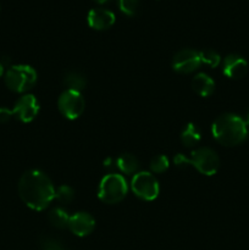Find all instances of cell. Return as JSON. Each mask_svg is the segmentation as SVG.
Wrapping results in <instances>:
<instances>
[{
	"mask_svg": "<svg viewBox=\"0 0 249 250\" xmlns=\"http://www.w3.org/2000/svg\"><path fill=\"white\" fill-rule=\"evenodd\" d=\"M200 55V61L207 65H209L210 67L215 68L221 63V56L216 53L215 50H203L199 51Z\"/></svg>",
	"mask_w": 249,
	"mask_h": 250,
	"instance_id": "20",
	"label": "cell"
},
{
	"mask_svg": "<svg viewBox=\"0 0 249 250\" xmlns=\"http://www.w3.org/2000/svg\"><path fill=\"white\" fill-rule=\"evenodd\" d=\"M67 229L77 237H85L92 233L95 229V220L85 211H78L71 215Z\"/></svg>",
	"mask_w": 249,
	"mask_h": 250,
	"instance_id": "10",
	"label": "cell"
},
{
	"mask_svg": "<svg viewBox=\"0 0 249 250\" xmlns=\"http://www.w3.org/2000/svg\"><path fill=\"white\" fill-rule=\"evenodd\" d=\"M168 166H170L168 158L166 155H163V154L154 156L150 160V164H149L151 173H164L165 171H167Z\"/></svg>",
	"mask_w": 249,
	"mask_h": 250,
	"instance_id": "18",
	"label": "cell"
},
{
	"mask_svg": "<svg viewBox=\"0 0 249 250\" xmlns=\"http://www.w3.org/2000/svg\"><path fill=\"white\" fill-rule=\"evenodd\" d=\"M112 165H115V161H114V159H111V158H107V159H105L104 160V166L105 167H111Z\"/></svg>",
	"mask_w": 249,
	"mask_h": 250,
	"instance_id": "24",
	"label": "cell"
},
{
	"mask_svg": "<svg viewBox=\"0 0 249 250\" xmlns=\"http://www.w3.org/2000/svg\"><path fill=\"white\" fill-rule=\"evenodd\" d=\"M115 166L124 175H133L137 173L139 167L138 159L129 153L121 154L119 158L115 160Z\"/></svg>",
	"mask_w": 249,
	"mask_h": 250,
	"instance_id": "14",
	"label": "cell"
},
{
	"mask_svg": "<svg viewBox=\"0 0 249 250\" xmlns=\"http://www.w3.org/2000/svg\"><path fill=\"white\" fill-rule=\"evenodd\" d=\"M12 116H14V114H12V110L7 109V107H0V124L9 122L10 120H11Z\"/></svg>",
	"mask_w": 249,
	"mask_h": 250,
	"instance_id": "23",
	"label": "cell"
},
{
	"mask_svg": "<svg viewBox=\"0 0 249 250\" xmlns=\"http://www.w3.org/2000/svg\"><path fill=\"white\" fill-rule=\"evenodd\" d=\"M58 107L60 114L67 120H76L83 114L85 107L84 98L82 93L66 89L58 99Z\"/></svg>",
	"mask_w": 249,
	"mask_h": 250,
	"instance_id": "7",
	"label": "cell"
},
{
	"mask_svg": "<svg viewBox=\"0 0 249 250\" xmlns=\"http://www.w3.org/2000/svg\"><path fill=\"white\" fill-rule=\"evenodd\" d=\"M128 192V185L120 173H109L102 178L98 187V198L105 204H117L122 202Z\"/></svg>",
	"mask_w": 249,
	"mask_h": 250,
	"instance_id": "4",
	"label": "cell"
},
{
	"mask_svg": "<svg viewBox=\"0 0 249 250\" xmlns=\"http://www.w3.org/2000/svg\"><path fill=\"white\" fill-rule=\"evenodd\" d=\"M87 21L90 28L95 31H104L115 23L116 17L114 12L110 10L104 9V7H94L88 12Z\"/></svg>",
	"mask_w": 249,
	"mask_h": 250,
	"instance_id": "12",
	"label": "cell"
},
{
	"mask_svg": "<svg viewBox=\"0 0 249 250\" xmlns=\"http://www.w3.org/2000/svg\"><path fill=\"white\" fill-rule=\"evenodd\" d=\"M63 84L67 89L81 92L87 87V77L80 71H67L63 76Z\"/></svg>",
	"mask_w": 249,
	"mask_h": 250,
	"instance_id": "15",
	"label": "cell"
},
{
	"mask_svg": "<svg viewBox=\"0 0 249 250\" xmlns=\"http://www.w3.org/2000/svg\"><path fill=\"white\" fill-rule=\"evenodd\" d=\"M2 75H4V63L0 62V77H1Z\"/></svg>",
	"mask_w": 249,
	"mask_h": 250,
	"instance_id": "25",
	"label": "cell"
},
{
	"mask_svg": "<svg viewBox=\"0 0 249 250\" xmlns=\"http://www.w3.org/2000/svg\"><path fill=\"white\" fill-rule=\"evenodd\" d=\"M200 131L194 124L189 122L181 132V142L187 148H193L200 142Z\"/></svg>",
	"mask_w": 249,
	"mask_h": 250,
	"instance_id": "16",
	"label": "cell"
},
{
	"mask_svg": "<svg viewBox=\"0 0 249 250\" xmlns=\"http://www.w3.org/2000/svg\"><path fill=\"white\" fill-rule=\"evenodd\" d=\"M211 133L217 143L225 146H236L248 137V125L238 115L222 114L212 122Z\"/></svg>",
	"mask_w": 249,
	"mask_h": 250,
	"instance_id": "2",
	"label": "cell"
},
{
	"mask_svg": "<svg viewBox=\"0 0 249 250\" xmlns=\"http://www.w3.org/2000/svg\"><path fill=\"white\" fill-rule=\"evenodd\" d=\"M95 2H98V4H105V2H107L109 0H94Z\"/></svg>",
	"mask_w": 249,
	"mask_h": 250,
	"instance_id": "26",
	"label": "cell"
},
{
	"mask_svg": "<svg viewBox=\"0 0 249 250\" xmlns=\"http://www.w3.org/2000/svg\"><path fill=\"white\" fill-rule=\"evenodd\" d=\"M177 167H186L187 165L193 166L198 172L205 176H214L220 168V158L217 153L207 146H200L190 153V158L183 154H177L173 159Z\"/></svg>",
	"mask_w": 249,
	"mask_h": 250,
	"instance_id": "3",
	"label": "cell"
},
{
	"mask_svg": "<svg viewBox=\"0 0 249 250\" xmlns=\"http://www.w3.org/2000/svg\"><path fill=\"white\" fill-rule=\"evenodd\" d=\"M75 198V190L67 185H62L55 189V199L61 204H68Z\"/></svg>",
	"mask_w": 249,
	"mask_h": 250,
	"instance_id": "19",
	"label": "cell"
},
{
	"mask_svg": "<svg viewBox=\"0 0 249 250\" xmlns=\"http://www.w3.org/2000/svg\"><path fill=\"white\" fill-rule=\"evenodd\" d=\"M246 122H247V125H248V126H249V114L247 115V120H246Z\"/></svg>",
	"mask_w": 249,
	"mask_h": 250,
	"instance_id": "27",
	"label": "cell"
},
{
	"mask_svg": "<svg viewBox=\"0 0 249 250\" xmlns=\"http://www.w3.org/2000/svg\"><path fill=\"white\" fill-rule=\"evenodd\" d=\"M5 84L14 93H27L36 85L38 75L29 65L11 66L5 73Z\"/></svg>",
	"mask_w": 249,
	"mask_h": 250,
	"instance_id": "5",
	"label": "cell"
},
{
	"mask_svg": "<svg viewBox=\"0 0 249 250\" xmlns=\"http://www.w3.org/2000/svg\"><path fill=\"white\" fill-rule=\"evenodd\" d=\"M39 102L33 94H23L17 99L12 109V114L23 124L32 122L39 114Z\"/></svg>",
	"mask_w": 249,
	"mask_h": 250,
	"instance_id": "8",
	"label": "cell"
},
{
	"mask_svg": "<svg viewBox=\"0 0 249 250\" xmlns=\"http://www.w3.org/2000/svg\"><path fill=\"white\" fill-rule=\"evenodd\" d=\"M119 9L127 16H133L136 15L139 6V0H117Z\"/></svg>",
	"mask_w": 249,
	"mask_h": 250,
	"instance_id": "21",
	"label": "cell"
},
{
	"mask_svg": "<svg viewBox=\"0 0 249 250\" xmlns=\"http://www.w3.org/2000/svg\"><path fill=\"white\" fill-rule=\"evenodd\" d=\"M192 88L198 95L203 98H208L214 93L215 82L209 75L200 72L193 77Z\"/></svg>",
	"mask_w": 249,
	"mask_h": 250,
	"instance_id": "13",
	"label": "cell"
},
{
	"mask_svg": "<svg viewBox=\"0 0 249 250\" xmlns=\"http://www.w3.org/2000/svg\"><path fill=\"white\" fill-rule=\"evenodd\" d=\"M200 55L199 51L193 50V49H182L177 51L172 59V68L178 73L188 75L199 68Z\"/></svg>",
	"mask_w": 249,
	"mask_h": 250,
	"instance_id": "9",
	"label": "cell"
},
{
	"mask_svg": "<svg viewBox=\"0 0 249 250\" xmlns=\"http://www.w3.org/2000/svg\"><path fill=\"white\" fill-rule=\"evenodd\" d=\"M222 71L226 77L231 80H239L248 72V62L243 56L238 54H229L224 59Z\"/></svg>",
	"mask_w": 249,
	"mask_h": 250,
	"instance_id": "11",
	"label": "cell"
},
{
	"mask_svg": "<svg viewBox=\"0 0 249 250\" xmlns=\"http://www.w3.org/2000/svg\"><path fill=\"white\" fill-rule=\"evenodd\" d=\"M49 222L53 225L56 229H67L68 220H70V215L67 214L65 209L62 208H54L50 212H49Z\"/></svg>",
	"mask_w": 249,
	"mask_h": 250,
	"instance_id": "17",
	"label": "cell"
},
{
	"mask_svg": "<svg viewBox=\"0 0 249 250\" xmlns=\"http://www.w3.org/2000/svg\"><path fill=\"white\" fill-rule=\"evenodd\" d=\"M129 186L136 197L142 200H145V202H151V200L156 199L159 192H160L158 180L153 173L148 172V171H141V172L134 173Z\"/></svg>",
	"mask_w": 249,
	"mask_h": 250,
	"instance_id": "6",
	"label": "cell"
},
{
	"mask_svg": "<svg viewBox=\"0 0 249 250\" xmlns=\"http://www.w3.org/2000/svg\"><path fill=\"white\" fill-rule=\"evenodd\" d=\"M22 202L32 210L42 211L55 199V187L46 173L41 170H28L21 176L17 186Z\"/></svg>",
	"mask_w": 249,
	"mask_h": 250,
	"instance_id": "1",
	"label": "cell"
},
{
	"mask_svg": "<svg viewBox=\"0 0 249 250\" xmlns=\"http://www.w3.org/2000/svg\"><path fill=\"white\" fill-rule=\"evenodd\" d=\"M41 246L43 250H70L66 248L60 241L51 237H43L41 241Z\"/></svg>",
	"mask_w": 249,
	"mask_h": 250,
	"instance_id": "22",
	"label": "cell"
}]
</instances>
